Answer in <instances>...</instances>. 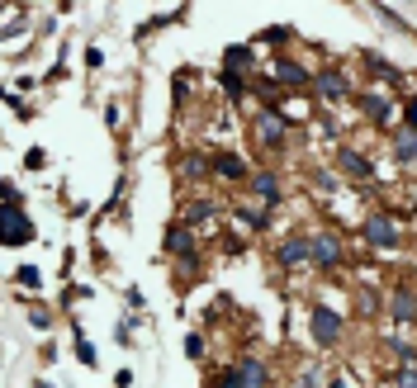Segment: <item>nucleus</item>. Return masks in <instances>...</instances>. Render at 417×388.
<instances>
[{"mask_svg":"<svg viewBox=\"0 0 417 388\" xmlns=\"http://www.w3.org/2000/svg\"><path fill=\"white\" fill-rule=\"evenodd\" d=\"M0 242L5 247H29L33 242V223L24 213V204H0Z\"/></svg>","mask_w":417,"mask_h":388,"instance_id":"obj_1","label":"nucleus"},{"mask_svg":"<svg viewBox=\"0 0 417 388\" xmlns=\"http://www.w3.org/2000/svg\"><path fill=\"white\" fill-rule=\"evenodd\" d=\"M161 247L171 251V256H180V265H185V270L194 265V237H190V228H185V223H171V228H166V242H161Z\"/></svg>","mask_w":417,"mask_h":388,"instance_id":"obj_2","label":"nucleus"},{"mask_svg":"<svg viewBox=\"0 0 417 388\" xmlns=\"http://www.w3.org/2000/svg\"><path fill=\"white\" fill-rule=\"evenodd\" d=\"M308 327H313V341L318 346H337L341 341V317L332 308H313V322Z\"/></svg>","mask_w":417,"mask_h":388,"instance_id":"obj_3","label":"nucleus"},{"mask_svg":"<svg viewBox=\"0 0 417 388\" xmlns=\"http://www.w3.org/2000/svg\"><path fill=\"white\" fill-rule=\"evenodd\" d=\"M365 242H370V247H384V251H389V247H399V228H394L384 213H375V218L365 223Z\"/></svg>","mask_w":417,"mask_h":388,"instance_id":"obj_4","label":"nucleus"},{"mask_svg":"<svg viewBox=\"0 0 417 388\" xmlns=\"http://www.w3.org/2000/svg\"><path fill=\"white\" fill-rule=\"evenodd\" d=\"M337 261H341V237L318 233V237H313V265H327V270H332Z\"/></svg>","mask_w":417,"mask_h":388,"instance_id":"obj_5","label":"nucleus"},{"mask_svg":"<svg viewBox=\"0 0 417 388\" xmlns=\"http://www.w3.org/2000/svg\"><path fill=\"white\" fill-rule=\"evenodd\" d=\"M313 86H318V95H322V100H341V95L351 90V86H346V76H341L337 66H327V71H318V76H313Z\"/></svg>","mask_w":417,"mask_h":388,"instance_id":"obj_6","label":"nucleus"},{"mask_svg":"<svg viewBox=\"0 0 417 388\" xmlns=\"http://www.w3.org/2000/svg\"><path fill=\"white\" fill-rule=\"evenodd\" d=\"M356 105L365 109V114H370V119H375L380 128L394 119V100H384V95H365V90H360V95H356Z\"/></svg>","mask_w":417,"mask_h":388,"instance_id":"obj_7","label":"nucleus"},{"mask_svg":"<svg viewBox=\"0 0 417 388\" xmlns=\"http://www.w3.org/2000/svg\"><path fill=\"white\" fill-rule=\"evenodd\" d=\"M299 261H313V237H289V242H280V265H299Z\"/></svg>","mask_w":417,"mask_h":388,"instance_id":"obj_8","label":"nucleus"},{"mask_svg":"<svg viewBox=\"0 0 417 388\" xmlns=\"http://www.w3.org/2000/svg\"><path fill=\"white\" fill-rule=\"evenodd\" d=\"M213 175H223V180H252V171H247V161H242L237 152L213 156Z\"/></svg>","mask_w":417,"mask_h":388,"instance_id":"obj_9","label":"nucleus"},{"mask_svg":"<svg viewBox=\"0 0 417 388\" xmlns=\"http://www.w3.org/2000/svg\"><path fill=\"white\" fill-rule=\"evenodd\" d=\"M337 166L346 175H356V180H370V175H375V166H370L360 152H351V147H341V152H337Z\"/></svg>","mask_w":417,"mask_h":388,"instance_id":"obj_10","label":"nucleus"},{"mask_svg":"<svg viewBox=\"0 0 417 388\" xmlns=\"http://www.w3.org/2000/svg\"><path fill=\"white\" fill-rule=\"evenodd\" d=\"M257 138L266 142V147H280V142H285V119H280V114H261Z\"/></svg>","mask_w":417,"mask_h":388,"instance_id":"obj_11","label":"nucleus"},{"mask_svg":"<svg viewBox=\"0 0 417 388\" xmlns=\"http://www.w3.org/2000/svg\"><path fill=\"white\" fill-rule=\"evenodd\" d=\"M394 156H399L403 166H417V133L413 128H399V133H394Z\"/></svg>","mask_w":417,"mask_h":388,"instance_id":"obj_12","label":"nucleus"},{"mask_svg":"<svg viewBox=\"0 0 417 388\" xmlns=\"http://www.w3.org/2000/svg\"><path fill=\"white\" fill-rule=\"evenodd\" d=\"M237 388H266V365H261V360H242L237 365Z\"/></svg>","mask_w":417,"mask_h":388,"instance_id":"obj_13","label":"nucleus"},{"mask_svg":"<svg viewBox=\"0 0 417 388\" xmlns=\"http://www.w3.org/2000/svg\"><path fill=\"white\" fill-rule=\"evenodd\" d=\"M223 66H228V71H247V66H257V52H252L247 43H233L223 52Z\"/></svg>","mask_w":417,"mask_h":388,"instance_id":"obj_14","label":"nucleus"},{"mask_svg":"<svg viewBox=\"0 0 417 388\" xmlns=\"http://www.w3.org/2000/svg\"><path fill=\"white\" fill-rule=\"evenodd\" d=\"M252 189H257L261 199H266V208H275V204H280V185H275V175H271V171H257V175H252Z\"/></svg>","mask_w":417,"mask_h":388,"instance_id":"obj_15","label":"nucleus"},{"mask_svg":"<svg viewBox=\"0 0 417 388\" xmlns=\"http://www.w3.org/2000/svg\"><path fill=\"white\" fill-rule=\"evenodd\" d=\"M394 322H417V298H413V289H399V294H394Z\"/></svg>","mask_w":417,"mask_h":388,"instance_id":"obj_16","label":"nucleus"},{"mask_svg":"<svg viewBox=\"0 0 417 388\" xmlns=\"http://www.w3.org/2000/svg\"><path fill=\"white\" fill-rule=\"evenodd\" d=\"M275 76H280V81H289V86H308V71H304V66H294V62H289V57H275Z\"/></svg>","mask_w":417,"mask_h":388,"instance_id":"obj_17","label":"nucleus"},{"mask_svg":"<svg viewBox=\"0 0 417 388\" xmlns=\"http://www.w3.org/2000/svg\"><path fill=\"white\" fill-rule=\"evenodd\" d=\"M233 213H237L247 228H266V223H271V208H233Z\"/></svg>","mask_w":417,"mask_h":388,"instance_id":"obj_18","label":"nucleus"},{"mask_svg":"<svg viewBox=\"0 0 417 388\" xmlns=\"http://www.w3.org/2000/svg\"><path fill=\"white\" fill-rule=\"evenodd\" d=\"M223 95H228V100H242V95H247L242 76H237V71H228V66H223Z\"/></svg>","mask_w":417,"mask_h":388,"instance_id":"obj_19","label":"nucleus"},{"mask_svg":"<svg viewBox=\"0 0 417 388\" xmlns=\"http://www.w3.org/2000/svg\"><path fill=\"white\" fill-rule=\"evenodd\" d=\"M15 280L24 284V289H38V284H43V275H38V265H19V270H15Z\"/></svg>","mask_w":417,"mask_h":388,"instance_id":"obj_20","label":"nucleus"},{"mask_svg":"<svg viewBox=\"0 0 417 388\" xmlns=\"http://www.w3.org/2000/svg\"><path fill=\"white\" fill-rule=\"evenodd\" d=\"M208 218H213V204H208V199H194L190 204V223H208Z\"/></svg>","mask_w":417,"mask_h":388,"instance_id":"obj_21","label":"nucleus"},{"mask_svg":"<svg viewBox=\"0 0 417 388\" xmlns=\"http://www.w3.org/2000/svg\"><path fill=\"white\" fill-rule=\"evenodd\" d=\"M76 355H81V365H95V346L86 341L81 331H76Z\"/></svg>","mask_w":417,"mask_h":388,"instance_id":"obj_22","label":"nucleus"},{"mask_svg":"<svg viewBox=\"0 0 417 388\" xmlns=\"http://www.w3.org/2000/svg\"><path fill=\"white\" fill-rule=\"evenodd\" d=\"M365 66L375 71V76H389V81H399V71H394L389 62H380V57H365Z\"/></svg>","mask_w":417,"mask_h":388,"instance_id":"obj_23","label":"nucleus"},{"mask_svg":"<svg viewBox=\"0 0 417 388\" xmlns=\"http://www.w3.org/2000/svg\"><path fill=\"white\" fill-rule=\"evenodd\" d=\"M185 355H190V360L204 355V336H199V331H190V336H185Z\"/></svg>","mask_w":417,"mask_h":388,"instance_id":"obj_24","label":"nucleus"},{"mask_svg":"<svg viewBox=\"0 0 417 388\" xmlns=\"http://www.w3.org/2000/svg\"><path fill=\"white\" fill-rule=\"evenodd\" d=\"M389 351H394V355H399L403 365H417V351H413V346H403V341H389Z\"/></svg>","mask_w":417,"mask_h":388,"instance_id":"obj_25","label":"nucleus"},{"mask_svg":"<svg viewBox=\"0 0 417 388\" xmlns=\"http://www.w3.org/2000/svg\"><path fill=\"white\" fill-rule=\"evenodd\" d=\"M204 171H213V166H208L204 156L194 152V156H190V161H185V175H204Z\"/></svg>","mask_w":417,"mask_h":388,"instance_id":"obj_26","label":"nucleus"},{"mask_svg":"<svg viewBox=\"0 0 417 388\" xmlns=\"http://www.w3.org/2000/svg\"><path fill=\"white\" fill-rule=\"evenodd\" d=\"M403 119H408V128L417 133V95H408V105H403Z\"/></svg>","mask_w":417,"mask_h":388,"instance_id":"obj_27","label":"nucleus"},{"mask_svg":"<svg viewBox=\"0 0 417 388\" xmlns=\"http://www.w3.org/2000/svg\"><path fill=\"white\" fill-rule=\"evenodd\" d=\"M399 388H417V365H403V374H399Z\"/></svg>","mask_w":417,"mask_h":388,"instance_id":"obj_28","label":"nucleus"},{"mask_svg":"<svg viewBox=\"0 0 417 388\" xmlns=\"http://www.w3.org/2000/svg\"><path fill=\"white\" fill-rule=\"evenodd\" d=\"M208 388H237V370H228V374H218V379H213V384Z\"/></svg>","mask_w":417,"mask_h":388,"instance_id":"obj_29","label":"nucleus"},{"mask_svg":"<svg viewBox=\"0 0 417 388\" xmlns=\"http://www.w3.org/2000/svg\"><path fill=\"white\" fill-rule=\"evenodd\" d=\"M29 322H33V327H43V331H48V322H52V317H48V308H33V312H29Z\"/></svg>","mask_w":417,"mask_h":388,"instance_id":"obj_30","label":"nucleus"},{"mask_svg":"<svg viewBox=\"0 0 417 388\" xmlns=\"http://www.w3.org/2000/svg\"><path fill=\"white\" fill-rule=\"evenodd\" d=\"M86 66H105V52H100V47H86Z\"/></svg>","mask_w":417,"mask_h":388,"instance_id":"obj_31","label":"nucleus"},{"mask_svg":"<svg viewBox=\"0 0 417 388\" xmlns=\"http://www.w3.org/2000/svg\"><path fill=\"white\" fill-rule=\"evenodd\" d=\"M24 161H29V171H43V152H38V147H29V156H24Z\"/></svg>","mask_w":417,"mask_h":388,"instance_id":"obj_32","label":"nucleus"},{"mask_svg":"<svg viewBox=\"0 0 417 388\" xmlns=\"http://www.w3.org/2000/svg\"><path fill=\"white\" fill-rule=\"evenodd\" d=\"M299 388H318V365H308V374L299 379Z\"/></svg>","mask_w":417,"mask_h":388,"instance_id":"obj_33","label":"nucleus"},{"mask_svg":"<svg viewBox=\"0 0 417 388\" xmlns=\"http://www.w3.org/2000/svg\"><path fill=\"white\" fill-rule=\"evenodd\" d=\"M327 388H351V384H346V379H332V384H327Z\"/></svg>","mask_w":417,"mask_h":388,"instance_id":"obj_34","label":"nucleus"}]
</instances>
